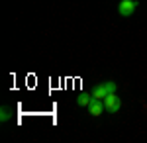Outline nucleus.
Segmentation results:
<instances>
[{
    "instance_id": "nucleus-3",
    "label": "nucleus",
    "mask_w": 147,
    "mask_h": 143,
    "mask_svg": "<svg viewBox=\"0 0 147 143\" xmlns=\"http://www.w3.org/2000/svg\"><path fill=\"white\" fill-rule=\"evenodd\" d=\"M136 8H137V0H122V2L118 4V12H120V16H124V18L131 16V14L136 12Z\"/></svg>"
},
{
    "instance_id": "nucleus-1",
    "label": "nucleus",
    "mask_w": 147,
    "mask_h": 143,
    "mask_svg": "<svg viewBox=\"0 0 147 143\" xmlns=\"http://www.w3.org/2000/svg\"><path fill=\"white\" fill-rule=\"evenodd\" d=\"M116 82H112V80H108V82H102V84H96V86L92 88V96L98 100H104L108 94H114L116 92Z\"/></svg>"
},
{
    "instance_id": "nucleus-6",
    "label": "nucleus",
    "mask_w": 147,
    "mask_h": 143,
    "mask_svg": "<svg viewBox=\"0 0 147 143\" xmlns=\"http://www.w3.org/2000/svg\"><path fill=\"white\" fill-rule=\"evenodd\" d=\"M0 116H2V118H0L2 121H8V120H10V112L6 110V108H2V112H0Z\"/></svg>"
},
{
    "instance_id": "nucleus-2",
    "label": "nucleus",
    "mask_w": 147,
    "mask_h": 143,
    "mask_svg": "<svg viewBox=\"0 0 147 143\" xmlns=\"http://www.w3.org/2000/svg\"><path fill=\"white\" fill-rule=\"evenodd\" d=\"M104 108H106V112H110V114H116V112L122 108V98L116 96V92L114 94H108L104 98Z\"/></svg>"
},
{
    "instance_id": "nucleus-5",
    "label": "nucleus",
    "mask_w": 147,
    "mask_h": 143,
    "mask_svg": "<svg viewBox=\"0 0 147 143\" xmlns=\"http://www.w3.org/2000/svg\"><path fill=\"white\" fill-rule=\"evenodd\" d=\"M92 94H80L79 96V106H84V108H88V104L92 102Z\"/></svg>"
},
{
    "instance_id": "nucleus-4",
    "label": "nucleus",
    "mask_w": 147,
    "mask_h": 143,
    "mask_svg": "<svg viewBox=\"0 0 147 143\" xmlns=\"http://www.w3.org/2000/svg\"><path fill=\"white\" fill-rule=\"evenodd\" d=\"M104 110H106V108H104V100L92 98V102L88 104V112H90V116L98 118V116H102V112H104Z\"/></svg>"
}]
</instances>
